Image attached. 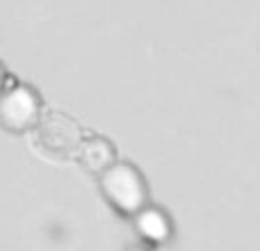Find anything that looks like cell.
Instances as JSON below:
<instances>
[{
  "label": "cell",
  "mask_w": 260,
  "mask_h": 251,
  "mask_svg": "<svg viewBox=\"0 0 260 251\" xmlns=\"http://www.w3.org/2000/svg\"><path fill=\"white\" fill-rule=\"evenodd\" d=\"M76 160L80 162L89 174L101 176L117 162V151H114L110 139L91 135V137H85L80 142V146H78V151H76Z\"/></svg>",
  "instance_id": "cell-5"
},
{
  "label": "cell",
  "mask_w": 260,
  "mask_h": 251,
  "mask_svg": "<svg viewBox=\"0 0 260 251\" xmlns=\"http://www.w3.org/2000/svg\"><path fill=\"white\" fill-rule=\"evenodd\" d=\"M105 201L123 217H135L148 206V183L133 162L117 160L105 174L99 176Z\"/></svg>",
  "instance_id": "cell-1"
},
{
  "label": "cell",
  "mask_w": 260,
  "mask_h": 251,
  "mask_svg": "<svg viewBox=\"0 0 260 251\" xmlns=\"http://www.w3.org/2000/svg\"><path fill=\"white\" fill-rule=\"evenodd\" d=\"M41 99L30 85L14 82L0 99V123L7 133H30L41 125Z\"/></svg>",
  "instance_id": "cell-2"
},
{
  "label": "cell",
  "mask_w": 260,
  "mask_h": 251,
  "mask_svg": "<svg viewBox=\"0 0 260 251\" xmlns=\"http://www.w3.org/2000/svg\"><path fill=\"white\" fill-rule=\"evenodd\" d=\"M37 130L41 135V144L55 153H76L82 142L78 125L62 114H53L50 119L41 121Z\"/></svg>",
  "instance_id": "cell-4"
},
{
  "label": "cell",
  "mask_w": 260,
  "mask_h": 251,
  "mask_svg": "<svg viewBox=\"0 0 260 251\" xmlns=\"http://www.w3.org/2000/svg\"><path fill=\"white\" fill-rule=\"evenodd\" d=\"M133 219L135 226V233L144 240V242H151V244H167L174 235V222H171L169 212L162 210L160 206H144L142 210L137 212Z\"/></svg>",
  "instance_id": "cell-3"
}]
</instances>
